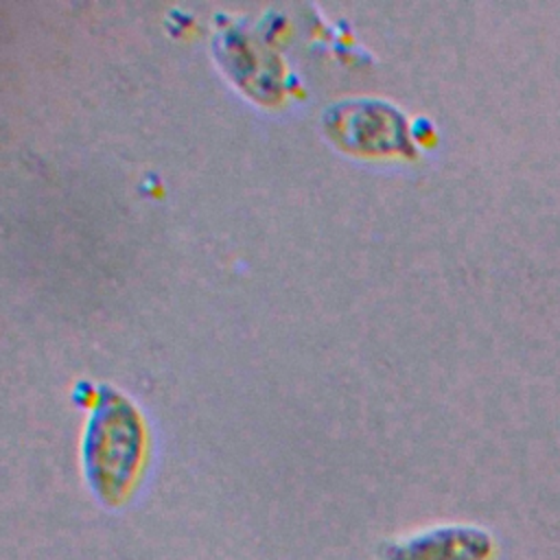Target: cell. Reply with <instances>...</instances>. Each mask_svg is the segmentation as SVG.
Listing matches in <instances>:
<instances>
[{
    "label": "cell",
    "instance_id": "1",
    "mask_svg": "<svg viewBox=\"0 0 560 560\" xmlns=\"http://www.w3.org/2000/svg\"><path fill=\"white\" fill-rule=\"evenodd\" d=\"M88 444L92 468L103 462V466L92 472L101 479V488H105V492H120L127 477L133 475L140 453V424L133 409L120 398L105 400L94 416Z\"/></svg>",
    "mask_w": 560,
    "mask_h": 560
},
{
    "label": "cell",
    "instance_id": "2",
    "mask_svg": "<svg viewBox=\"0 0 560 560\" xmlns=\"http://www.w3.org/2000/svg\"><path fill=\"white\" fill-rule=\"evenodd\" d=\"M492 538L488 532L470 525H453L433 529L411 540L405 556L396 560H488Z\"/></svg>",
    "mask_w": 560,
    "mask_h": 560
}]
</instances>
